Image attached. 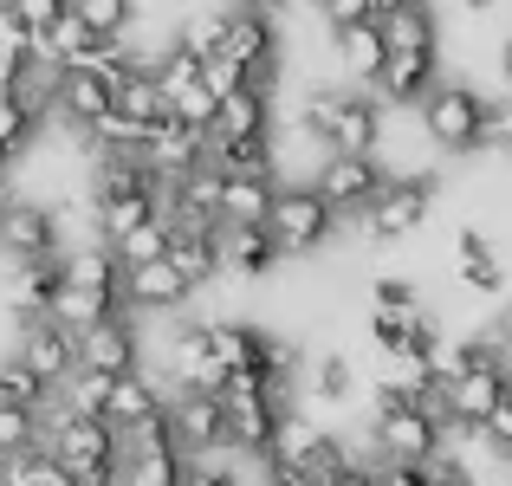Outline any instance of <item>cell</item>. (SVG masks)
Returning <instances> with one entry per match:
<instances>
[{
    "instance_id": "obj_1",
    "label": "cell",
    "mask_w": 512,
    "mask_h": 486,
    "mask_svg": "<svg viewBox=\"0 0 512 486\" xmlns=\"http://www.w3.org/2000/svg\"><path fill=\"white\" fill-rule=\"evenodd\" d=\"M46 448L78 474V486H124L130 448H124V435H117L104 415H72L59 402V415L46 422Z\"/></svg>"
},
{
    "instance_id": "obj_2",
    "label": "cell",
    "mask_w": 512,
    "mask_h": 486,
    "mask_svg": "<svg viewBox=\"0 0 512 486\" xmlns=\"http://www.w3.org/2000/svg\"><path fill=\"white\" fill-rule=\"evenodd\" d=\"M305 137L325 143L331 156H376V143H383V98H363V91H312L305 98Z\"/></svg>"
},
{
    "instance_id": "obj_3",
    "label": "cell",
    "mask_w": 512,
    "mask_h": 486,
    "mask_svg": "<svg viewBox=\"0 0 512 486\" xmlns=\"http://www.w3.org/2000/svg\"><path fill=\"white\" fill-rule=\"evenodd\" d=\"M266 234L279 240L286 260H305V253H318L331 234H338V208L318 195V182H286V188H279V201H273Z\"/></svg>"
},
{
    "instance_id": "obj_4",
    "label": "cell",
    "mask_w": 512,
    "mask_h": 486,
    "mask_svg": "<svg viewBox=\"0 0 512 486\" xmlns=\"http://www.w3.org/2000/svg\"><path fill=\"white\" fill-rule=\"evenodd\" d=\"M376 448H383V461H435V454H448V422L376 389Z\"/></svg>"
},
{
    "instance_id": "obj_5",
    "label": "cell",
    "mask_w": 512,
    "mask_h": 486,
    "mask_svg": "<svg viewBox=\"0 0 512 486\" xmlns=\"http://www.w3.org/2000/svg\"><path fill=\"white\" fill-rule=\"evenodd\" d=\"M506 389H512V370H506L500 344H480V363H474V370H461V376L448 383V428L487 435V422L500 415Z\"/></svg>"
},
{
    "instance_id": "obj_6",
    "label": "cell",
    "mask_w": 512,
    "mask_h": 486,
    "mask_svg": "<svg viewBox=\"0 0 512 486\" xmlns=\"http://www.w3.org/2000/svg\"><path fill=\"white\" fill-rule=\"evenodd\" d=\"M487 111L493 104L480 98L474 85H435V98L422 104V130L435 150L461 156V150H480V137H487Z\"/></svg>"
},
{
    "instance_id": "obj_7",
    "label": "cell",
    "mask_w": 512,
    "mask_h": 486,
    "mask_svg": "<svg viewBox=\"0 0 512 486\" xmlns=\"http://www.w3.org/2000/svg\"><path fill=\"white\" fill-rule=\"evenodd\" d=\"M389 182L396 175L376 156H325V169H318V195L338 208V221H370V208L383 201Z\"/></svg>"
},
{
    "instance_id": "obj_8",
    "label": "cell",
    "mask_w": 512,
    "mask_h": 486,
    "mask_svg": "<svg viewBox=\"0 0 512 486\" xmlns=\"http://www.w3.org/2000/svg\"><path fill=\"white\" fill-rule=\"evenodd\" d=\"M169 376L188 396H221L227 389V357H221V324H182L169 344Z\"/></svg>"
},
{
    "instance_id": "obj_9",
    "label": "cell",
    "mask_w": 512,
    "mask_h": 486,
    "mask_svg": "<svg viewBox=\"0 0 512 486\" xmlns=\"http://www.w3.org/2000/svg\"><path fill=\"white\" fill-rule=\"evenodd\" d=\"M169 428H175V448H182L188 461H214V454L234 448L221 396H188V389H175L169 396Z\"/></svg>"
},
{
    "instance_id": "obj_10",
    "label": "cell",
    "mask_w": 512,
    "mask_h": 486,
    "mask_svg": "<svg viewBox=\"0 0 512 486\" xmlns=\"http://www.w3.org/2000/svg\"><path fill=\"white\" fill-rule=\"evenodd\" d=\"M428 208H435V175H396V182L383 188V201L370 208L363 234L370 240H402V234H415V227L428 221Z\"/></svg>"
},
{
    "instance_id": "obj_11",
    "label": "cell",
    "mask_w": 512,
    "mask_h": 486,
    "mask_svg": "<svg viewBox=\"0 0 512 486\" xmlns=\"http://www.w3.org/2000/svg\"><path fill=\"white\" fill-rule=\"evenodd\" d=\"M137 324H130V312H117V318H104V324H91L85 337H78V370L85 376H137Z\"/></svg>"
},
{
    "instance_id": "obj_12",
    "label": "cell",
    "mask_w": 512,
    "mask_h": 486,
    "mask_svg": "<svg viewBox=\"0 0 512 486\" xmlns=\"http://www.w3.org/2000/svg\"><path fill=\"white\" fill-rule=\"evenodd\" d=\"M0 253L13 266H39V260H59V214L39 208V201H13L7 227H0Z\"/></svg>"
},
{
    "instance_id": "obj_13",
    "label": "cell",
    "mask_w": 512,
    "mask_h": 486,
    "mask_svg": "<svg viewBox=\"0 0 512 486\" xmlns=\"http://www.w3.org/2000/svg\"><path fill=\"white\" fill-rule=\"evenodd\" d=\"M13 357H20L26 370H39L52 389H65L78 376V337L65 331V324L39 318V324H20V350H13Z\"/></svg>"
},
{
    "instance_id": "obj_14",
    "label": "cell",
    "mask_w": 512,
    "mask_h": 486,
    "mask_svg": "<svg viewBox=\"0 0 512 486\" xmlns=\"http://www.w3.org/2000/svg\"><path fill=\"white\" fill-rule=\"evenodd\" d=\"M227 59H240L253 72V85H266L273 91V65H279V33H273V20H260V13H247V7H234L227 13Z\"/></svg>"
},
{
    "instance_id": "obj_15",
    "label": "cell",
    "mask_w": 512,
    "mask_h": 486,
    "mask_svg": "<svg viewBox=\"0 0 512 486\" xmlns=\"http://www.w3.org/2000/svg\"><path fill=\"white\" fill-rule=\"evenodd\" d=\"M117 111V85L104 72H91V65H78V72L59 78V117L72 130H98L104 117Z\"/></svg>"
},
{
    "instance_id": "obj_16",
    "label": "cell",
    "mask_w": 512,
    "mask_h": 486,
    "mask_svg": "<svg viewBox=\"0 0 512 486\" xmlns=\"http://www.w3.org/2000/svg\"><path fill=\"white\" fill-rule=\"evenodd\" d=\"M435 85H441L435 78V52H389V65L370 85V98H383V104H428Z\"/></svg>"
},
{
    "instance_id": "obj_17",
    "label": "cell",
    "mask_w": 512,
    "mask_h": 486,
    "mask_svg": "<svg viewBox=\"0 0 512 486\" xmlns=\"http://www.w3.org/2000/svg\"><path fill=\"white\" fill-rule=\"evenodd\" d=\"M188 292H195V286L175 273V260H156V266L124 273V305H130V312H182Z\"/></svg>"
},
{
    "instance_id": "obj_18",
    "label": "cell",
    "mask_w": 512,
    "mask_h": 486,
    "mask_svg": "<svg viewBox=\"0 0 512 486\" xmlns=\"http://www.w3.org/2000/svg\"><path fill=\"white\" fill-rule=\"evenodd\" d=\"M175 234H169V260H175V273L188 279V286H208L214 273H227V260H221V227H188V221H169Z\"/></svg>"
},
{
    "instance_id": "obj_19",
    "label": "cell",
    "mask_w": 512,
    "mask_h": 486,
    "mask_svg": "<svg viewBox=\"0 0 512 486\" xmlns=\"http://www.w3.org/2000/svg\"><path fill=\"white\" fill-rule=\"evenodd\" d=\"M260 137H273V91L247 85V91H234V98L221 104V117H214V143H260Z\"/></svg>"
},
{
    "instance_id": "obj_20",
    "label": "cell",
    "mask_w": 512,
    "mask_h": 486,
    "mask_svg": "<svg viewBox=\"0 0 512 486\" xmlns=\"http://www.w3.org/2000/svg\"><path fill=\"white\" fill-rule=\"evenodd\" d=\"M279 182L273 175H227L221 188V227H266L273 221Z\"/></svg>"
},
{
    "instance_id": "obj_21",
    "label": "cell",
    "mask_w": 512,
    "mask_h": 486,
    "mask_svg": "<svg viewBox=\"0 0 512 486\" xmlns=\"http://www.w3.org/2000/svg\"><path fill=\"white\" fill-rule=\"evenodd\" d=\"M221 260L234 279H266L286 253H279V240L266 227H221Z\"/></svg>"
},
{
    "instance_id": "obj_22",
    "label": "cell",
    "mask_w": 512,
    "mask_h": 486,
    "mask_svg": "<svg viewBox=\"0 0 512 486\" xmlns=\"http://www.w3.org/2000/svg\"><path fill=\"white\" fill-rule=\"evenodd\" d=\"M156 415H169V402H163V389H156L143 370H137V376H117V383H111V415H104V422H111L117 435L156 422Z\"/></svg>"
},
{
    "instance_id": "obj_23",
    "label": "cell",
    "mask_w": 512,
    "mask_h": 486,
    "mask_svg": "<svg viewBox=\"0 0 512 486\" xmlns=\"http://www.w3.org/2000/svg\"><path fill=\"white\" fill-rule=\"evenodd\" d=\"M338 59H344V72H350V78L376 85V78H383V65H389V33H383V20H357V26H344V33H338Z\"/></svg>"
},
{
    "instance_id": "obj_24",
    "label": "cell",
    "mask_w": 512,
    "mask_h": 486,
    "mask_svg": "<svg viewBox=\"0 0 512 486\" xmlns=\"http://www.w3.org/2000/svg\"><path fill=\"white\" fill-rule=\"evenodd\" d=\"M65 286H85V292H124V260H117L111 240H85V247L65 253Z\"/></svg>"
},
{
    "instance_id": "obj_25",
    "label": "cell",
    "mask_w": 512,
    "mask_h": 486,
    "mask_svg": "<svg viewBox=\"0 0 512 486\" xmlns=\"http://www.w3.org/2000/svg\"><path fill=\"white\" fill-rule=\"evenodd\" d=\"M454 266H461L467 292H500L506 286V266H500V253H493V240L480 234V227H461V240H454Z\"/></svg>"
},
{
    "instance_id": "obj_26",
    "label": "cell",
    "mask_w": 512,
    "mask_h": 486,
    "mask_svg": "<svg viewBox=\"0 0 512 486\" xmlns=\"http://www.w3.org/2000/svg\"><path fill=\"white\" fill-rule=\"evenodd\" d=\"M124 486H195V461L182 448H150L124 461Z\"/></svg>"
},
{
    "instance_id": "obj_27",
    "label": "cell",
    "mask_w": 512,
    "mask_h": 486,
    "mask_svg": "<svg viewBox=\"0 0 512 486\" xmlns=\"http://www.w3.org/2000/svg\"><path fill=\"white\" fill-rule=\"evenodd\" d=\"M52 396H59V389H52L39 370H26L20 357H7V363H0V402H13V409H33V415H46V409H52Z\"/></svg>"
},
{
    "instance_id": "obj_28",
    "label": "cell",
    "mask_w": 512,
    "mask_h": 486,
    "mask_svg": "<svg viewBox=\"0 0 512 486\" xmlns=\"http://www.w3.org/2000/svg\"><path fill=\"white\" fill-rule=\"evenodd\" d=\"M383 33H389V52H435V13H428V0L389 13Z\"/></svg>"
},
{
    "instance_id": "obj_29",
    "label": "cell",
    "mask_w": 512,
    "mask_h": 486,
    "mask_svg": "<svg viewBox=\"0 0 512 486\" xmlns=\"http://www.w3.org/2000/svg\"><path fill=\"white\" fill-rule=\"evenodd\" d=\"M33 448H46V415L0 402V454H7V461H20V454H33Z\"/></svg>"
},
{
    "instance_id": "obj_30",
    "label": "cell",
    "mask_w": 512,
    "mask_h": 486,
    "mask_svg": "<svg viewBox=\"0 0 512 486\" xmlns=\"http://www.w3.org/2000/svg\"><path fill=\"white\" fill-rule=\"evenodd\" d=\"M0 486H78V474L52 448H33V454H20V461H7V480Z\"/></svg>"
},
{
    "instance_id": "obj_31",
    "label": "cell",
    "mask_w": 512,
    "mask_h": 486,
    "mask_svg": "<svg viewBox=\"0 0 512 486\" xmlns=\"http://www.w3.org/2000/svg\"><path fill=\"white\" fill-rule=\"evenodd\" d=\"M33 137H39V111L20 98V91H0V156L13 162Z\"/></svg>"
},
{
    "instance_id": "obj_32",
    "label": "cell",
    "mask_w": 512,
    "mask_h": 486,
    "mask_svg": "<svg viewBox=\"0 0 512 486\" xmlns=\"http://www.w3.org/2000/svg\"><path fill=\"white\" fill-rule=\"evenodd\" d=\"M150 65H156V78H163L169 104H175V98H182V91H195V85H201V65H208V59H195V52H188L182 39H169V46L156 52Z\"/></svg>"
},
{
    "instance_id": "obj_33",
    "label": "cell",
    "mask_w": 512,
    "mask_h": 486,
    "mask_svg": "<svg viewBox=\"0 0 512 486\" xmlns=\"http://www.w3.org/2000/svg\"><path fill=\"white\" fill-rule=\"evenodd\" d=\"M72 13L91 26L98 39H124L130 20H137V0H72Z\"/></svg>"
},
{
    "instance_id": "obj_34",
    "label": "cell",
    "mask_w": 512,
    "mask_h": 486,
    "mask_svg": "<svg viewBox=\"0 0 512 486\" xmlns=\"http://www.w3.org/2000/svg\"><path fill=\"white\" fill-rule=\"evenodd\" d=\"M169 234H175L169 221H150V227H137L130 240H117V260H124V273H137V266H156V260H169Z\"/></svg>"
},
{
    "instance_id": "obj_35",
    "label": "cell",
    "mask_w": 512,
    "mask_h": 486,
    "mask_svg": "<svg viewBox=\"0 0 512 486\" xmlns=\"http://www.w3.org/2000/svg\"><path fill=\"white\" fill-rule=\"evenodd\" d=\"M65 409L72 415H111V376H85L78 370L72 383H65Z\"/></svg>"
},
{
    "instance_id": "obj_36",
    "label": "cell",
    "mask_w": 512,
    "mask_h": 486,
    "mask_svg": "<svg viewBox=\"0 0 512 486\" xmlns=\"http://www.w3.org/2000/svg\"><path fill=\"white\" fill-rule=\"evenodd\" d=\"M175 39H182V46L195 52V59H214V52L227 46V13H195V20H188Z\"/></svg>"
},
{
    "instance_id": "obj_37",
    "label": "cell",
    "mask_w": 512,
    "mask_h": 486,
    "mask_svg": "<svg viewBox=\"0 0 512 486\" xmlns=\"http://www.w3.org/2000/svg\"><path fill=\"white\" fill-rule=\"evenodd\" d=\"M201 85H208L214 91V98H234V91H247L253 85V72H247V65H240V59H227V52H214V59L208 65H201Z\"/></svg>"
},
{
    "instance_id": "obj_38",
    "label": "cell",
    "mask_w": 512,
    "mask_h": 486,
    "mask_svg": "<svg viewBox=\"0 0 512 486\" xmlns=\"http://www.w3.org/2000/svg\"><path fill=\"white\" fill-rule=\"evenodd\" d=\"M370 312H383V318H415L422 305H415V286H409V279H376V286H370Z\"/></svg>"
},
{
    "instance_id": "obj_39",
    "label": "cell",
    "mask_w": 512,
    "mask_h": 486,
    "mask_svg": "<svg viewBox=\"0 0 512 486\" xmlns=\"http://www.w3.org/2000/svg\"><path fill=\"white\" fill-rule=\"evenodd\" d=\"M7 7L20 13V26L39 39V33H52V26H59L65 13H72V0H7Z\"/></svg>"
},
{
    "instance_id": "obj_40",
    "label": "cell",
    "mask_w": 512,
    "mask_h": 486,
    "mask_svg": "<svg viewBox=\"0 0 512 486\" xmlns=\"http://www.w3.org/2000/svg\"><path fill=\"white\" fill-rule=\"evenodd\" d=\"M312 389H318V402H350V363L344 357H325L312 370Z\"/></svg>"
},
{
    "instance_id": "obj_41",
    "label": "cell",
    "mask_w": 512,
    "mask_h": 486,
    "mask_svg": "<svg viewBox=\"0 0 512 486\" xmlns=\"http://www.w3.org/2000/svg\"><path fill=\"white\" fill-rule=\"evenodd\" d=\"M376 486H441V480H435V461H383Z\"/></svg>"
},
{
    "instance_id": "obj_42",
    "label": "cell",
    "mask_w": 512,
    "mask_h": 486,
    "mask_svg": "<svg viewBox=\"0 0 512 486\" xmlns=\"http://www.w3.org/2000/svg\"><path fill=\"white\" fill-rule=\"evenodd\" d=\"M325 7V20H331V33H344V26H357V20H370V0H318Z\"/></svg>"
},
{
    "instance_id": "obj_43",
    "label": "cell",
    "mask_w": 512,
    "mask_h": 486,
    "mask_svg": "<svg viewBox=\"0 0 512 486\" xmlns=\"http://www.w3.org/2000/svg\"><path fill=\"white\" fill-rule=\"evenodd\" d=\"M487 441H493V454H500V461H512V389H506L500 415L487 422Z\"/></svg>"
},
{
    "instance_id": "obj_44",
    "label": "cell",
    "mask_w": 512,
    "mask_h": 486,
    "mask_svg": "<svg viewBox=\"0 0 512 486\" xmlns=\"http://www.w3.org/2000/svg\"><path fill=\"white\" fill-rule=\"evenodd\" d=\"M506 143H512V111H506V104H493V111H487V137H480V150L500 156Z\"/></svg>"
},
{
    "instance_id": "obj_45",
    "label": "cell",
    "mask_w": 512,
    "mask_h": 486,
    "mask_svg": "<svg viewBox=\"0 0 512 486\" xmlns=\"http://www.w3.org/2000/svg\"><path fill=\"white\" fill-rule=\"evenodd\" d=\"M195 486H240L227 467H208V461H195Z\"/></svg>"
},
{
    "instance_id": "obj_46",
    "label": "cell",
    "mask_w": 512,
    "mask_h": 486,
    "mask_svg": "<svg viewBox=\"0 0 512 486\" xmlns=\"http://www.w3.org/2000/svg\"><path fill=\"white\" fill-rule=\"evenodd\" d=\"M240 7H247V13H260V20H279V13H286L292 0H240Z\"/></svg>"
},
{
    "instance_id": "obj_47",
    "label": "cell",
    "mask_w": 512,
    "mask_h": 486,
    "mask_svg": "<svg viewBox=\"0 0 512 486\" xmlns=\"http://www.w3.org/2000/svg\"><path fill=\"white\" fill-rule=\"evenodd\" d=\"M402 7H415V0H370V20H389V13H402Z\"/></svg>"
},
{
    "instance_id": "obj_48",
    "label": "cell",
    "mask_w": 512,
    "mask_h": 486,
    "mask_svg": "<svg viewBox=\"0 0 512 486\" xmlns=\"http://www.w3.org/2000/svg\"><path fill=\"white\" fill-rule=\"evenodd\" d=\"M331 486H376V474H370V467H350V474H338Z\"/></svg>"
},
{
    "instance_id": "obj_49",
    "label": "cell",
    "mask_w": 512,
    "mask_h": 486,
    "mask_svg": "<svg viewBox=\"0 0 512 486\" xmlns=\"http://www.w3.org/2000/svg\"><path fill=\"white\" fill-rule=\"evenodd\" d=\"M500 72H506V85H512V33H506V46H500Z\"/></svg>"
},
{
    "instance_id": "obj_50",
    "label": "cell",
    "mask_w": 512,
    "mask_h": 486,
    "mask_svg": "<svg viewBox=\"0 0 512 486\" xmlns=\"http://www.w3.org/2000/svg\"><path fill=\"white\" fill-rule=\"evenodd\" d=\"M461 7H467V13H487V7H500V0H461Z\"/></svg>"
},
{
    "instance_id": "obj_51",
    "label": "cell",
    "mask_w": 512,
    "mask_h": 486,
    "mask_svg": "<svg viewBox=\"0 0 512 486\" xmlns=\"http://www.w3.org/2000/svg\"><path fill=\"white\" fill-rule=\"evenodd\" d=\"M0 182H7V175H0ZM7 208H13V201H7V188H0V227H7Z\"/></svg>"
},
{
    "instance_id": "obj_52",
    "label": "cell",
    "mask_w": 512,
    "mask_h": 486,
    "mask_svg": "<svg viewBox=\"0 0 512 486\" xmlns=\"http://www.w3.org/2000/svg\"><path fill=\"white\" fill-rule=\"evenodd\" d=\"M500 162H506V169H512V143H506V150H500Z\"/></svg>"
},
{
    "instance_id": "obj_53",
    "label": "cell",
    "mask_w": 512,
    "mask_h": 486,
    "mask_svg": "<svg viewBox=\"0 0 512 486\" xmlns=\"http://www.w3.org/2000/svg\"><path fill=\"white\" fill-rule=\"evenodd\" d=\"M506 486H512V461H506Z\"/></svg>"
},
{
    "instance_id": "obj_54",
    "label": "cell",
    "mask_w": 512,
    "mask_h": 486,
    "mask_svg": "<svg viewBox=\"0 0 512 486\" xmlns=\"http://www.w3.org/2000/svg\"><path fill=\"white\" fill-rule=\"evenodd\" d=\"M506 324H512V318H506Z\"/></svg>"
}]
</instances>
